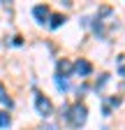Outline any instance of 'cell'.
<instances>
[{
  "label": "cell",
  "mask_w": 125,
  "mask_h": 130,
  "mask_svg": "<svg viewBox=\"0 0 125 130\" xmlns=\"http://www.w3.org/2000/svg\"><path fill=\"white\" fill-rule=\"evenodd\" d=\"M86 114H88V109H86V105H81V102H76L72 109H70V123L74 125V128H81L84 123H86Z\"/></svg>",
  "instance_id": "6da1fadb"
},
{
  "label": "cell",
  "mask_w": 125,
  "mask_h": 130,
  "mask_svg": "<svg viewBox=\"0 0 125 130\" xmlns=\"http://www.w3.org/2000/svg\"><path fill=\"white\" fill-rule=\"evenodd\" d=\"M35 107H37V111L42 114V116H49V114L53 111L51 100H49L46 95H42V93H37V95H35Z\"/></svg>",
  "instance_id": "7a4b0ae2"
},
{
  "label": "cell",
  "mask_w": 125,
  "mask_h": 130,
  "mask_svg": "<svg viewBox=\"0 0 125 130\" xmlns=\"http://www.w3.org/2000/svg\"><path fill=\"white\" fill-rule=\"evenodd\" d=\"M33 14H35V19H37L39 23H44L46 19H49V7H46V5H37V7L33 9Z\"/></svg>",
  "instance_id": "3957f363"
},
{
  "label": "cell",
  "mask_w": 125,
  "mask_h": 130,
  "mask_svg": "<svg viewBox=\"0 0 125 130\" xmlns=\"http://www.w3.org/2000/svg\"><path fill=\"white\" fill-rule=\"evenodd\" d=\"M74 70L79 72L81 77H86V74H90V70H93V68H90V63H88V60H84V58H81V60H76V63H74Z\"/></svg>",
  "instance_id": "277c9868"
},
{
  "label": "cell",
  "mask_w": 125,
  "mask_h": 130,
  "mask_svg": "<svg viewBox=\"0 0 125 130\" xmlns=\"http://www.w3.org/2000/svg\"><path fill=\"white\" fill-rule=\"evenodd\" d=\"M72 68H74V65H72L70 60H65V58L58 60V74H60V77H67V74L72 72Z\"/></svg>",
  "instance_id": "5b68a950"
},
{
  "label": "cell",
  "mask_w": 125,
  "mask_h": 130,
  "mask_svg": "<svg viewBox=\"0 0 125 130\" xmlns=\"http://www.w3.org/2000/svg\"><path fill=\"white\" fill-rule=\"evenodd\" d=\"M9 123H12V116L7 111H0V128H9Z\"/></svg>",
  "instance_id": "8992f818"
},
{
  "label": "cell",
  "mask_w": 125,
  "mask_h": 130,
  "mask_svg": "<svg viewBox=\"0 0 125 130\" xmlns=\"http://www.w3.org/2000/svg\"><path fill=\"white\" fill-rule=\"evenodd\" d=\"M62 21H65V16H62V14H53L51 16V28H58Z\"/></svg>",
  "instance_id": "52a82bcc"
},
{
  "label": "cell",
  "mask_w": 125,
  "mask_h": 130,
  "mask_svg": "<svg viewBox=\"0 0 125 130\" xmlns=\"http://www.w3.org/2000/svg\"><path fill=\"white\" fill-rule=\"evenodd\" d=\"M56 86H58L60 91H65V88H67V79H65V77H58V79H56Z\"/></svg>",
  "instance_id": "ba28073f"
},
{
  "label": "cell",
  "mask_w": 125,
  "mask_h": 130,
  "mask_svg": "<svg viewBox=\"0 0 125 130\" xmlns=\"http://www.w3.org/2000/svg\"><path fill=\"white\" fill-rule=\"evenodd\" d=\"M39 130H58V128H56V125H51V123H46V125H42Z\"/></svg>",
  "instance_id": "9c48e42d"
},
{
  "label": "cell",
  "mask_w": 125,
  "mask_h": 130,
  "mask_svg": "<svg viewBox=\"0 0 125 130\" xmlns=\"http://www.w3.org/2000/svg\"><path fill=\"white\" fill-rule=\"evenodd\" d=\"M0 100H3V102H5L7 107H12V100H9V98H7V95H3V98H0Z\"/></svg>",
  "instance_id": "30bf717a"
}]
</instances>
